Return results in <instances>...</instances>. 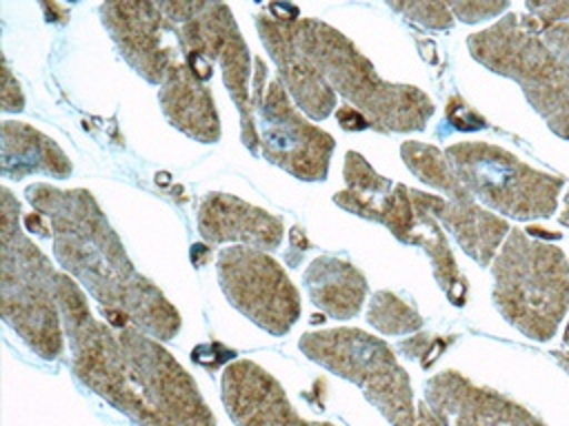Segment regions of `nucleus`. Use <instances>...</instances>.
I'll return each instance as SVG.
<instances>
[{
	"label": "nucleus",
	"instance_id": "obj_1",
	"mask_svg": "<svg viewBox=\"0 0 569 426\" xmlns=\"http://www.w3.org/2000/svg\"><path fill=\"white\" fill-rule=\"evenodd\" d=\"M58 304L76 377L138 426H218L193 377L160 339L138 326L113 328L93 317L87 295L58 273Z\"/></svg>",
	"mask_w": 569,
	"mask_h": 426
},
{
	"label": "nucleus",
	"instance_id": "obj_2",
	"mask_svg": "<svg viewBox=\"0 0 569 426\" xmlns=\"http://www.w3.org/2000/svg\"><path fill=\"white\" fill-rule=\"evenodd\" d=\"M24 197L42 215L56 262L98 302L113 328L138 326L167 342L180 331V313L129 260L118 233L87 189L36 182Z\"/></svg>",
	"mask_w": 569,
	"mask_h": 426
},
{
	"label": "nucleus",
	"instance_id": "obj_3",
	"mask_svg": "<svg viewBox=\"0 0 569 426\" xmlns=\"http://www.w3.org/2000/svg\"><path fill=\"white\" fill-rule=\"evenodd\" d=\"M296 38L327 84L349 106L362 113L380 133L422 131L436 106L431 98L411 84L387 82L356 44L318 18H298Z\"/></svg>",
	"mask_w": 569,
	"mask_h": 426
},
{
	"label": "nucleus",
	"instance_id": "obj_4",
	"mask_svg": "<svg viewBox=\"0 0 569 426\" xmlns=\"http://www.w3.org/2000/svg\"><path fill=\"white\" fill-rule=\"evenodd\" d=\"M0 313L18 337L42 359L64 351V324L58 304V271L27 235L20 202L0 189Z\"/></svg>",
	"mask_w": 569,
	"mask_h": 426
},
{
	"label": "nucleus",
	"instance_id": "obj_5",
	"mask_svg": "<svg viewBox=\"0 0 569 426\" xmlns=\"http://www.w3.org/2000/svg\"><path fill=\"white\" fill-rule=\"evenodd\" d=\"M493 304L525 337L547 342L569 308V260L551 242L511 229L491 262Z\"/></svg>",
	"mask_w": 569,
	"mask_h": 426
},
{
	"label": "nucleus",
	"instance_id": "obj_6",
	"mask_svg": "<svg viewBox=\"0 0 569 426\" xmlns=\"http://www.w3.org/2000/svg\"><path fill=\"white\" fill-rule=\"evenodd\" d=\"M542 22L507 13L467 38L469 53L489 71L511 78L547 126L569 140V60L540 36Z\"/></svg>",
	"mask_w": 569,
	"mask_h": 426
},
{
	"label": "nucleus",
	"instance_id": "obj_7",
	"mask_svg": "<svg viewBox=\"0 0 569 426\" xmlns=\"http://www.w3.org/2000/svg\"><path fill=\"white\" fill-rule=\"evenodd\" d=\"M342 175L347 189L333 195L340 209L387 226L405 244L420 246L429 255L433 277L445 293L465 282L440 222L411 200V189L376 173L356 151L345 153Z\"/></svg>",
	"mask_w": 569,
	"mask_h": 426
},
{
	"label": "nucleus",
	"instance_id": "obj_8",
	"mask_svg": "<svg viewBox=\"0 0 569 426\" xmlns=\"http://www.w3.org/2000/svg\"><path fill=\"white\" fill-rule=\"evenodd\" d=\"M164 16L178 24V40L187 67L207 82L213 64L222 71L227 93L240 113L242 144L258 155L260 142L253 120L249 75L251 51L233 20V13L222 2H158Z\"/></svg>",
	"mask_w": 569,
	"mask_h": 426
},
{
	"label": "nucleus",
	"instance_id": "obj_9",
	"mask_svg": "<svg viewBox=\"0 0 569 426\" xmlns=\"http://www.w3.org/2000/svg\"><path fill=\"white\" fill-rule=\"evenodd\" d=\"M298 346L311 362L356 384L391 426H416L418 404L409 375L385 339L340 326L305 333Z\"/></svg>",
	"mask_w": 569,
	"mask_h": 426
},
{
	"label": "nucleus",
	"instance_id": "obj_10",
	"mask_svg": "<svg viewBox=\"0 0 569 426\" xmlns=\"http://www.w3.org/2000/svg\"><path fill=\"white\" fill-rule=\"evenodd\" d=\"M462 186L493 211L516 217H549L565 180L542 173L489 142H458L447 151Z\"/></svg>",
	"mask_w": 569,
	"mask_h": 426
},
{
	"label": "nucleus",
	"instance_id": "obj_11",
	"mask_svg": "<svg viewBox=\"0 0 569 426\" xmlns=\"http://www.w3.org/2000/svg\"><path fill=\"white\" fill-rule=\"evenodd\" d=\"M253 67L251 106L262 155L298 180H325L336 149L333 138L302 118L280 78L267 82L260 58H253Z\"/></svg>",
	"mask_w": 569,
	"mask_h": 426
},
{
	"label": "nucleus",
	"instance_id": "obj_12",
	"mask_svg": "<svg viewBox=\"0 0 569 426\" xmlns=\"http://www.w3.org/2000/svg\"><path fill=\"white\" fill-rule=\"evenodd\" d=\"M216 273L229 304L262 331L280 337L298 322V288L267 251L242 244L220 248Z\"/></svg>",
	"mask_w": 569,
	"mask_h": 426
},
{
	"label": "nucleus",
	"instance_id": "obj_13",
	"mask_svg": "<svg viewBox=\"0 0 569 426\" xmlns=\"http://www.w3.org/2000/svg\"><path fill=\"white\" fill-rule=\"evenodd\" d=\"M100 20L122 58L151 84H162L169 71L184 60L178 24L164 16L158 2H104Z\"/></svg>",
	"mask_w": 569,
	"mask_h": 426
},
{
	"label": "nucleus",
	"instance_id": "obj_14",
	"mask_svg": "<svg viewBox=\"0 0 569 426\" xmlns=\"http://www.w3.org/2000/svg\"><path fill=\"white\" fill-rule=\"evenodd\" d=\"M300 16H284L276 4L256 13V29L262 47L269 51L273 64L278 67L280 80L296 106L311 120H325L333 113L338 95L313 67V62L302 53L296 38V20Z\"/></svg>",
	"mask_w": 569,
	"mask_h": 426
},
{
	"label": "nucleus",
	"instance_id": "obj_15",
	"mask_svg": "<svg viewBox=\"0 0 569 426\" xmlns=\"http://www.w3.org/2000/svg\"><path fill=\"white\" fill-rule=\"evenodd\" d=\"M425 402L447 419V426H545L525 406L456 371L433 375L425 384Z\"/></svg>",
	"mask_w": 569,
	"mask_h": 426
},
{
	"label": "nucleus",
	"instance_id": "obj_16",
	"mask_svg": "<svg viewBox=\"0 0 569 426\" xmlns=\"http://www.w3.org/2000/svg\"><path fill=\"white\" fill-rule=\"evenodd\" d=\"M222 404L236 426H333L302 419L278 379L251 359H236L224 368Z\"/></svg>",
	"mask_w": 569,
	"mask_h": 426
},
{
	"label": "nucleus",
	"instance_id": "obj_17",
	"mask_svg": "<svg viewBox=\"0 0 569 426\" xmlns=\"http://www.w3.org/2000/svg\"><path fill=\"white\" fill-rule=\"evenodd\" d=\"M198 233L207 244H242L276 251L284 237L280 217L229 193H207L198 206Z\"/></svg>",
	"mask_w": 569,
	"mask_h": 426
},
{
	"label": "nucleus",
	"instance_id": "obj_18",
	"mask_svg": "<svg viewBox=\"0 0 569 426\" xmlns=\"http://www.w3.org/2000/svg\"><path fill=\"white\" fill-rule=\"evenodd\" d=\"M411 200L431 217H436L440 226H445L462 246V251L480 266H489L493 262L500 244L511 231L502 217L480 209L476 197L445 200L411 189Z\"/></svg>",
	"mask_w": 569,
	"mask_h": 426
},
{
	"label": "nucleus",
	"instance_id": "obj_19",
	"mask_svg": "<svg viewBox=\"0 0 569 426\" xmlns=\"http://www.w3.org/2000/svg\"><path fill=\"white\" fill-rule=\"evenodd\" d=\"M158 102L171 126L180 129L184 135L202 144L220 140L216 100L184 60L178 62L160 84Z\"/></svg>",
	"mask_w": 569,
	"mask_h": 426
},
{
	"label": "nucleus",
	"instance_id": "obj_20",
	"mask_svg": "<svg viewBox=\"0 0 569 426\" xmlns=\"http://www.w3.org/2000/svg\"><path fill=\"white\" fill-rule=\"evenodd\" d=\"M302 280L313 306L333 320L358 315L369 291L365 275L353 264L331 255L316 257Z\"/></svg>",
	"mask_w": 569,
	"mask_h": 426
},
{
	"label": "nucleus",
	"instance_id": "obj_21",
	"mask_svg": "<svg viewBox=\"0 0 569 426\" xmlns=\"http://www.w3.org/2000/svg\"><path fill=\"white\" fill-rule=\"evenodd\" d=\"M71 171V160L51 138L27 122H2V173L7 178L22 180L33 173H44L64 180Z\"/></svg>",
	"mask_w": 569,
	"mask_h": 426
},
{
	"label": "nucleus",
	"instance_id": "obj_22",
	"mask_svg": "<svg viewBox=\"0 0 569 426\" xmlns=\"http://www.w3.org/2000/svg\"><path fill=\"white\" fill-rule=\"evenodd\" d=\"M400 155L405 160V164L409 166V171L422 180L425 184L442 191L449 195V200H465V197H473L460 182L451 160L447 158L445 151H440L433 144H425V142H402L400 146Z\"/></svg>",
	"mask_w": 569,
	"mask_h": 426
},
{
	"label": "nucleus",
	"instance_id": "obj_23",
	"mask_svg": "<svg viewBox=\"0 0 569 426\" xmlns=\"http://www.w3.org/2000/svg\"><path fill=\"white\" fill-rule=\"evenodd\" d=\"M367 322L385 335H407L422 326V317L391 291L373 293L367 308Z\"/></svg>",
	"mask_w": 569,
	"mask_h": 426
},
{
	"label": "nucleus",
	"instance_id": "obj_24",
	"mask_svg": "<svg viewBox=\"0 0 569 426\" xmlns=\"http://www.w3.org/2000/svg\"><path fill=\"white\" fill-rule=\"evenodd\" d=\"M389 7L429 29H451L456 20L447 2H389Z\"/></svg>",
	"mask_w": 569,
	"mask_h": 426
},
{
	"label": "nucleus",
	"instance_id": "obj_25",
	"mask_svg": "<svg viewBox=\"0 0 569 426\" xmlns=\"http://www.w3.org/2000/svg\"><path fill=\"white\" fill-rule=\"evenodd\" d=\"M453 18L473 24L480 20H489V18H498L502 11L509 9V2H447Z\"/></svg>",
	"mask_w": 569,
	"mask_h": 426
},
{
	"label": "nucleus",
	"instance_id": "obj_26",
	"mask_svg": "<svg viewBox=\"0 0 569 426\" xmlns=\"http://www.w3.org/2000/svg\"><path fill=\"white\" fill-rule=\"evenodd\" d=\"M447 118L456 129L462 131H473V129H485L487 122L485 118H480L471 106H467L458 95H453L447 104Z\"/></svg>",
	"mask_w": 569,
	"mask_h": 426
},
{
	"label": "nucleus",
	"instance_id": "obj_27",
	"mask_svg": "<svg viewBox=\"0 0 569 426\" xmlns=\"http://www.w3.org/2000/svg\"><path fill=\"white\" fill-rule=\"evenodd\" d=\"M0 100H2V111L4 113H18L24 109V95L20 91L18 80L13 78L11 69L7 67V62H2V91H0Z\"/></svg>",
	"mask_w": 569,
	"mask_h": 426
},
{
	"label": "nucleus",
	"instance_id": "obj_28",
	"mask_svg": "<svg viewBox=\"0 0 569 426\" xmlns=\"http://www.w3.org/2000/svg\"><path fill=\"white\" fill-rule=\"evenodd\" d=\"M527 9L545 22H569V2H527Z\"/></svg>",
	"mask_w": 569,
	"mask_h": 426
},
{
	"label": "nucleus",
	"instance_id": "obj_29",
	"mask_svg": "<svg viewBox=\"0 0 569 426\" xmlns=\"http://www.w3.org/2000/svg\"><path fill=\"white\" fill-rule=\"evenodd\" d=\"M336 118H338V124L345 129V131H365V129H371L367 118L362 113H358L353 106L349 104H342L338 106L336 111Z\"/></svg>",
	"mask_w": 569,
	"mask_h": 426
},
{
	"label": "nucleus",
	"instance_id": "obj_30",
	"mask_svg": "<svg viewBox=\"0 0 569 426\" xmlns=\"http://www.w3.org/2000/svg\"><path fill=\"white\" fill-rule=\"evenodd\" d=\"M416 426H447V419L436 413L425 399L418 404V417H416Z\"/></svg>",
	"mask_w": 569,
	"mask_h": 426
},
{
	"label": "nucleus",
	"instance_id": "obj_31",
	"mask_svg": "<svg viewBox=\"0 0 569 426\" xmlns=\"http://www.w3.org/2000/svg\"><path fill=\"white\" fill-rule=\"evenodd\" d=\"M558 220H560V224H562V226H569V189H567V195H565V206H562V211H560Z\"/></svg>",
	"mask_w": 569,
	"mask_h": 426
},
{
	"label": "nucleus",
	"instance_id": "obj_32",
	"mask_svg": "<svg viewBox=\"0 0 569 426\" xmlns=\"http://www.w3.org/2000/svg\"><path fill=\"white\" fill-rule=\"evenodd\" d=\"M565 342L569 344V324H567V328H565Z\"/></svg>",
	"mask_w": 569,
	"mask_h": 426
}]
</instances>
